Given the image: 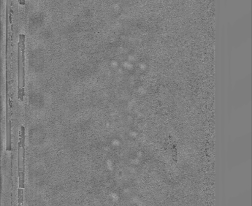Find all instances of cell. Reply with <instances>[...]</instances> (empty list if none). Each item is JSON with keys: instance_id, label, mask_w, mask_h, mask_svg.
Listing matches in <instances>:
<instances>
[{"instance_id": "6da1fadb", "label": "cell", "mask_w": 252, "mask_h": 206, "mask_svg": "<svg viewBox=\"0 0 252 206\" xmlns=\"http://www.w3.org/2000/svg\"><path fill=\"white\" fill-rule=\"evenodd\" d=\"M25 36L24 34H20L18 54V96L20 102L24 101V98L25 96Z\"/></svg>"}]
</instances>
